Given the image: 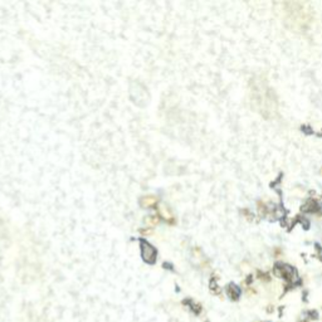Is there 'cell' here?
I'll return each mask as SVG.
<instances>
[{
    "instance_id": "7a4b0ae2",
    "label": "cell",
    "mask_w": 322,
    "mask_h": 322,
    "mask_svg": "<svg viewBox=\"0 0 322 322\" xmlns=\"http://www.w3.org/2000/svg\"><path fill=\"white\" fill-rule=\"evenodd\" d=\"M317 208H318V205H317V201H316V200H307V201L302 205L301 209H302L303 211H306V213H312V211H316Z\"/></svg>"
},
{
    "instance_id": "3957f363",
    "label": "cell",
    "mask_w": 322,
    "mask_h": 322,
    "mask_svg": "<svg viewBox=\"0 0 322 322\" xmlns=\"http://www.w3.org/2000/svg\"><path fill=\"white\" fill-rule=\"evenodd\" d=\"M273 273H274L276 277L282 278L283 277V274H282V264H276L274 268H273Z\"/></svg>"
},
{
    "instance_id": "277c9868",
    "label": "cell",
    "mask_w": 322,
    "mask_h": 322,
    "mask_svg": "<svg viewBox=\"0 0 322 322\" xmlns=\"http://www.w3.org/2000/svg\"><path fill=\"white\" fill-rule=\"evenodd\" d=\"M307 314H308V318H311V319H317L318 318V312L317 311H308L307 312Z\"/></svg>"
},
{
    "instance_id": "8992f818",
    "label": "cell",
    "mask_w": 322,
    "mask_h": 322,
    "mask_svg": "<svg viewBox=\"0 0 322 322\" xmlns=\"http://www.w3.org/2000/svg\"><path fill=\"white\" fill-rule=\"evenodd\" d=\"M252 281H253L252 276H248V278H247V284H251V283H252Z\"/></svg>"
},
{
    "instance_id": "5b68a950",
    "label": "cell",
    "mask_w": 322,
    "mask_h": 322,
    "mask_svg": "<svg viewBox=\"0 0 322 322\" xmlns=\"http://www.w3.org/2000/svg\"><path fill=\"white\" fill-rule=\"evenodd\" d=\"M258 210H259V213L262 214V215H264L266 214V206H264V204H261V203H258Z\"/></svg>"
},
{
    "instance_id": "6da1fadb",
    "label": "cell",
    "mask_w": 322,
    "mask_h": 322,
    "mask_svg": "<svg viewBox=\"0 0 322 322\" xmlns=\"http://www.w3.org/2000/svg\"><path fill=\"white\" fill-rule=\"evenodd\" d=\"M226 294H228V297H229L230 299L238 301L239 297H240V294H242V289H240V287H238L236 284L230 283V284H228V287H226Z\"/></svg>"
}]
</instances>
